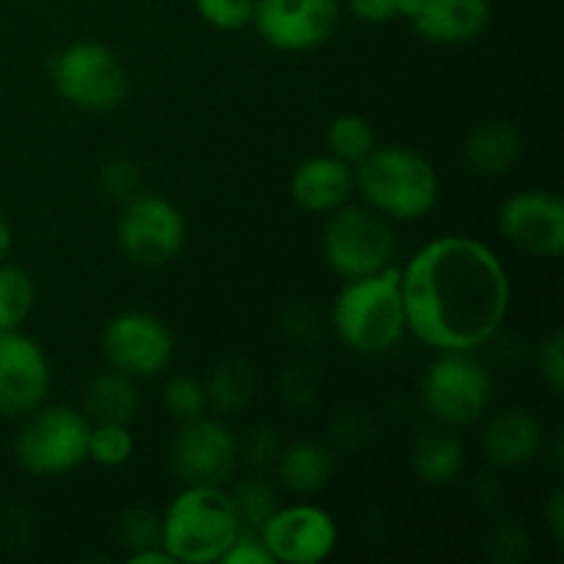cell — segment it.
I'll list each match as a JSON object with an SVG mask.
<instances>
[{
    "instance_id": "cell-1",
    "label": "cell",
    "mask_w": 564,
    "mask_h": 564,
    "mask_svg": "<svg viewBox=\"0 0 564 564\" xmlns=\"http://www.w3.org/2000/svg\"><path fill=\"white\" fill-rule=\"evenodd\" d=\"M400 275L408 330L435 352H477L510 314V273L499 253L474 237L424 242Z\"/></svg>"
},
{
    "instance_id": "cell-2",
    "label": "cell",
    "mask_w": 564,
    "mask_h": 564,
    "mask_svg": "<svg viewBox=\"0 0 564 564\" xmlns=\"http://www.w3.org/2000/svg\"><path fill=\"white\" fill-rule=\"evenodd\" d=\"M330 325L341 345L361 356L391 352L408 334L400 268L345 281L334 297Z\"/></svg>"
},
{
    "instance_id": "cell-3",
    "label": "cell",
    "mask_w": 564,
    "mask_h": 564,
    "mask_svg": "<svg viewBox=\"0 0 564 564\" xmlns=\"http://www.w3.org/2000/svg\"><path fill=\"white\" fill-rule=\"evenodd\" d=\"M240 532L235 501L215 485H185L160 518V545L174 564L220 562Z\"/></svg>"
},
{
    "instance_id": "cell-4",
    "label": "cell",
    "mask_w": 564,
    "mask_h": 564,
    "mask_svg": "<svg viewBox=\"0 0 564 564\" xmlns=\"http://www.w3.org/2000/svg\"><path fill=\"white\" fill-rule=\"evenodd\" d=\"M352 174L367 207L389 220H422L438 204V171L422 152L402 143H378Z\"/></svg>"
},
{
    "instance_id": "cell-5",
    "label": "cell",
    "mask_w": 564,
    "mask_h": 564,
    "mask_svg": "<svg viewBox=\"0 0 564 564\" xmlns=\"http://www.w3.org/2000/svg\"><path fill=\"white\" fill-rule=\"evenodd\" d=\"M50 80L58 97L83 113H110L127 99V69L119 55L97 39L66 44L50 61Z\"/></svg>"
},
{
    "instance_id": "cell-6",
    "label": "cell",
    "mask_w": 564,
    "mask_h": 564,
    "mask_svg": "<svg viewBox=\"0 0 564 564\" xmlns=\"http://www.w3.org/2000/svg\"><path fill=\"white\" fill-rule=\"evenodd\" d=\"M323 259L330 273L341 281L364 279L394 264L397 235L386 215L372 207H358L347 202L336 213L325 215Z\"/></svg>"
},
{
    "instance_id": "cell-7",
    "label": "cell",
    "mask_w": 564,
    "mask_h": 564,
    "mask_svg": "<svg viewBox=\"0 0 564 564\" xmlns=\"http://www.w3.org/2000/svg\"><path fill=\"white\" fill-rule=\"evenodd\" d=\"M14 438V457L33 477H61L75 471L88 460V422L86 413L69 405H39L22 416Z\"/></svg>"
},
{
    "instance_id": "cell-8",
    "label": "cell",
    "mask_w": 564,
    "mask_h": 564,
    "mask_svg": "<svg viewBox=\"0 0 564 564\" xmlns=\"http://www.w3.org/2000/svg\"><path fill=\"white\" fill-rule=\"evenodd\" d=\"M494 400V378L474 352H438L422 380V402L446 430L471 427Z\"/></svg>"
},
{
    "instance_id": "cell-9",
    "label": "cell",
    "mask_w": 564,
    "mask_h": 564,
    "mask_svg": "<svg viewBox=\"0 0 564 564\" xmlns=\"http://www.w3.org/2000/svg\"><path fill=\"white\" fill-rule=\"evenodd\" d=\"M187 240L182 209L158 193H135L116 218V242L127 262L138 268H163L174 262Z\"/></svg>"
},
{
    "instance_id": "cell-10",
    "label": "cell",
    "mask_w": 564,
    "mask_h": 564,
    "mask_svg": "<svg viewBox=\"0 0 564 564\" xmlns=\"http://www.w3.org/2000/svg\"><path fill=\"white\" fill-rule=\"evenodd\" d=\"M99 347L110 369L130 378H154L174 358V334L158 314L119 312L105 323Z\"/></svg>"
},
{
    "instance_id": "cell-11",
    "label": "cell",
    "mask_w": 564,
    "mask_h": 564,
    "mask_svg": "<svg viewBox=\"0 0 564 564\" xmlns=\"http://www.w3.org/2000/svg\"><path fill=\"white\" fill-rule=\"evenodd\" d=\"M341 0H257L251 25L279 53H308L334 36Z\"/></svg>"
},
{
    "instance_id": "cell-12",
    "label": "cell",
    "mask_w": 564,
    "mask_h": 564,
    "mask_svg": "<svg viewBox=\"0 0 564 564\" xmlns=\"http://www.w3.org/2000/svg\"><path fill=\"white\" fill-rule=\"evenodd\" d=\"M257 534L275 564H319L330 560L339 545L336 518L308 501L275 507Z\"/></svg>"
},
{
    "instance_id": "cell-13",
    "label": "cell",
    "mask_w": 564,
    "mask_h": 564,
    "mask_svg": "<svg viewBox=\"0 0 564 564\" xmlns=\"http://www.w3.org/2000/svg\"><path fill=\"white\" fill-rule=\"evenodd\" d=\"M240 460V444L220 419L182 422L171 444V468L182 485L224 488Z\"/></svg>"
},
{
    "instance_id": "cell-14",
    "label": "cell",
    "mask_w": 564,
    "mask_h": 564,
    "mask_svg": "<svg viewBox=\"0 0 564 564\" xmlns=\"http://www.w3.org/2000/svg\"><path fill=\"white\" fill-rule=\"evenodd\" d=\"M499 231L512 248L538 259H560L564 251V202L560 193L527 187L499 207Z\"/></svg>"
},
{
    "instance_id": "cell-15",
    "label": "cell",
    "mask_w": 564,
    "mask_h": 564,
    "mask_svg": "<svg viewBox=\"0 0 564 564\" xmlns=\"http://www.w3.org/2000/svg\"><path fill=\"white\" fill-rule=\"evenodd\" d=\"M50 361L22 330L0 334V416L22 419L50 394Z\"/></svg>"
},
{
    "instance_id": "cell-16",
    "label": "cell",
    "mask_w": 564,
    "mask_h": 564,
    "mask_svg": "<svg viewBox=\"0 0 564 564\" xmlns=\"http://www.w3.org/2000/svg\"><path fill=\"white\" fill-rule=\"evenodd\" d=\"M400 20L430 44L460 47L482 36L490 22V0H402Z\"/></svg>"
},
{
    "instance_id": "cell-17",
    "label": "cell",
    "mask_w": 564,
    "mask_h": 564,
    "mask_svg": "<svg viewBox=\"0 0 564 564\" xmlns=\"http://www.w3.org/2000/svg\"><path fill=\"white\" fill-rule=\"evenodd\" d=\"M356 193L352 165L334 154H314L303 160L290 180V196L301 209L312 215H330L350 202Z\"/></svg>"
},
{
    "instance_id": "cell-18",
    "label": "cell",
    "mask_w": 564,
    "mask_h": 564,
    "mask_svg": "<svg viewBox=\"0 0 564 564\" xmlns=\"http://www.w3.org/2000/svg\"><path fill=\"white\" fill-rule=\"evenodd\" d=\"M543 449V427L527 411H505L485 427L482 452L494 466L523 468Z\"/></svg>"
},
{
    "instance_id": "cell-19",
    "label": "cell",
    "mask_w": 564,
    "mask_h": 564,
    "mask_svg": "<svg viewBox=\"0 0 564 564\" xmlns=\"http://www.w3.org/2000/svg\"><path fill=\"white\" fill-rule=\"evenodd\" d=\"M523 152V138L512 121H485L474 127L463 143V163L477 176H505L516 169Z\"/></svg>"
},
{
    "instance_id": "cell-20",
    "label": "cell",
    "mask_w": 564,
    "mask_h": 564,
    "mask_svg": "<svg viewBox=\"0 0 564 564\" xmlns=\"http://www.w3.org/2000/svg\"><path fill=\"white\" fill-rule=\"evenodd\" d=\"M279 477L295 496H314L334 477V457L317 441H295L275 457Z\"/></svg>"
},
{
    "instance_id": "cell-21",
    "label": "cell",
    "mask_w": 564,
    "mask_h": 564,
    "mask_svg": "<svg viewBox=\"0 0 564 564\" xmlns=\"http://www.w3.org/2000/svg\"><path fill=\"white\" fill-rule=\"evenodd\" d=\"M413 471L422 479L424 485H449L452 479H457V474L463 471V463H466V452L457 435L446 433V430H435V433H424L422 438L413 444Z\"/></svg>"
},
{
    "instance_id": "cell-22",
    "label": "cell",
    "mask_w": 564,
    "mask_h": 564,
    "mask_svg": "<svg viewBox=\"0 0 564 564\" xmlns=\"http://www.w3.org/2000/svg\"><path fill=\"white\" fill-rule=\"evenodd\" d=\"M138 408L135 378L108 369L99 372L86 389V416L88 422H121L130 424Z\"/></svg>"
},
{
    "instance_id": "cell-23",
    "label": "cell",
    "mask_w": 564,
    "mask_h": 564,
    "mask_svg": "<svg viewBox=\"0 0 564 564\" xmlns=\"http://www.w3.org/2000/svg\"><path fill=\"white\" fill-rule=\"evenodd\" d=\"M36 303V284L31 273L9 259L0 262V334L3 330H20L22 323L31 317Z\"/></svg>"
},
{
    "instance_id": "cell-24",
    "label": "cell",
    "mask_w": 564,
    "mask_h": 564,
    "mask_svg": "<svg viewBox=\"0 0 564 564\" xmlns=\"http://www.w3.org/2000/svg\"><path fill=\"white\" fill-rule=\"evenodd\" d=\"M325 143H328V154L356 169L378 147V135L361 113H339L336 119H330Z\"/></svg>"
},
{
    "instance_id": "cell-25",
    "label": "cell",
    "mask_w": 564,
    "mask_h": 564,
    "mask_svg": "<svg viewBox=\"0 0 564 564\" xmlns=\"http://www.w3.org/2000/svg\"><path fill=\"white\" fill-rule=\"evenodd\" d=\"M135 452V438L130 424L121 422H91L88 430V460L102 468H119L130 463Z\"/></svg>"
},
{
    "instance_id": "cell-26",
    "label": "cell",
    "mask_w": 564,
    "mask_h": 564,
    "mask_svg": "<svg viewBox=\"0 0 564 564\" xmlns=\"http://www.w3.org/2000/svg\"><path fill=\"white\" fill-rule=\"evenodd\" d=\"M163 405L169 411L171 419L176 422H193V419L207 416L209 411V394L207 386L198 378H191V375H176L165 383L163 391Z\"/></svg>"
},
{
    "instance_id": "cell-27",
    "label": "cell",
    "mask_w": 564,
    "mask_h": 564,
    "mask_svg": "<svg viewBox=\"0 0 564 564\" xmlns=\"http://www.w3.org/2000/svg\"><path fill=\"white\" fill-rule=\"evenodd\" d=\"M235 501L237 518H240L246 532H259L264 521L275 512L279 501H275L273 488L262 479H248V482L237 485L235 494H229Z\"/></svg>"
},
{
    "instance_id": "cell-28",
    "label": "cell",
    "mask_w": 564,
    "mask_h": 564,
    "mask_svg": "<svg viewBox=\"0 0 564 564\" xmlns=\"http://www.w3.org/2000/svg\"><path fill=\"white\" fill-rule=\"evenodd\" d=\"M198 17L218 31H242L251 25L257 0H193Z\"/></svg>"
},
{
    "instance_id": "cell-29",
    "label": "cell",
    "mask_w": 564,
    "mask_h": 564,
    "mask_svg": "<svg viewBox=\"0 0 564 564\" xmlns=\"http://www.w3.org/2000/svg\"><path fill=\"white\" fill-rule=\"evenodd\" d=\"M119 538L124 549L143 551L160 545V518H154V512L149 510H130L121 518Z\"/></svg>"
},
{
    "instance_id": "cell-30",
    "label": "cell",
    "mask_w": 564,
    "mask_h": 564,
    "mask_svg": "<svg viewBox=\"0 0 564 564\" xmlns=\"http://www.w3.org/2000/svg\"><path fill=\"white\" fill-rule=\"evenodd\" d=\"M540 375H543L545 386H549L554 394H560L564 389V339L560 330L545 336L540 341V356H538Z\"/></svg>"
},
{
    "instance_id": "cell-31",
    "label": "cell",
    "mask_w": 564,
    "mask_h": 564,
    "mask_svg": "<svg viewBox=\"0 0 564 564\" xmlns=\"http://www.w3.org/2000/svg\"><path fill=\"white\" fill-rule=\"evenodd\" d=\"M220 564H275L270 551L264 549L262 538L257 532H246L242 529L240 538L231 543V549L226 551Z\"/></svg>"
},
{
    "instance_id": "cell-32",
    "label": "cell",
    "mask_w": 564,
    "mask_h": 564,
    "mask_svg": "<svg viewBox=\"0 0 564 564\" xmlns=\"http://www.w3.org/2000/svg\"><path fill=\"white\" fill-rule=\"evenodd\" d=\"M402 0H345L347 11L367 25H386L400 20Z\"/></svg>"
},
{
    "instance_id": "cell-33",
    "label": "cell",
    "mask_w": 564,
    "mask_h": 564,
    "mask_svg": "<svg viewBox=\"0 0 564 564\" xmlns=\"http://www.w3.org/2000/svg\"><path fill=\"white\" fill-rule=\"evenodd\" d=\"M102 187L110 196L127 202V198L138 193V171L130 163H124V160H116V163L102 169Z\"/></svg>"
},
{
    "instance_id": "cell-34",
    "label": "cell",
    "mask_w": 564,
    "mask_h": 564,
    "mask_svg": "<svg viewBox=\"0 0 564 564\" xmlns=\"http://www.w3.org/2000/svg\"><path fill=\"white\" fill-rule=\"evenodd\" d=\"M543 516H545V523H549V529H551V538H554L556 543H562L564 540V490L556 488L554 494L549 496V501H545V507H543Z\"/></svg>"
},
{
    "instance_id": "cell-35",
    "label": "cell",
    "mask_w": 564,
    "mask_h": 564,
    "mask_svg": "<svg viewBox=\"0 0 564 564\" xmlns=\"http://www.w3.org/2000/svg\"><path fill=\"white\" fill-rule=\"evenodd\" d=\"M127 562L130 564H174V560L165 554L163 545H152V549L132 551V554H127Z\"/></svg>"
},
{
    "instance_id": "cell-36",
    "label": "cell",
    "mask_w": 564,
    "mask_h": 564,
    "mask_svg": "<svg viewBox=\"0 0 564 564\" xmlns=\"http://www.w3.org/2000/svg\"><path fill=\"white\" fill-rule=\"evenodd\" d=\"M11 246H14V235H11L9 220L0 215V262H6V259H9Z\"/></svg>"
},
{
    "instance_id": "cell-37",
    "label": "cell",
    "mask_w": 564,
    "mask_h": 564,
    "mask_svg": "<svg viewBox=\"0 0 564 564\" xmlns=\"http://www.w3.org/2000/svg\"><path fill=\"white\" fill-rule=\"evenodd\" d=\"M20 3H44V0H20Z\"/></svg>"
}]
</instances>
